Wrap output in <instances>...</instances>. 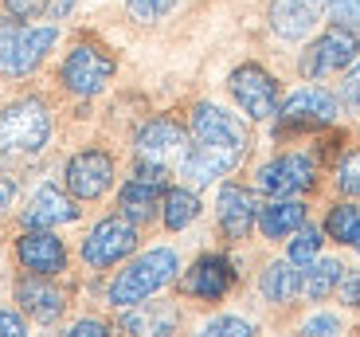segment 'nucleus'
Returning <instances> with one entry per match:
<instances>
[{"label": "nucleus", "mask_w": 360, "mask_h": 337, "mask_svg": "<svg viewBox=\"0 0 360 337\" xmlns=\"http://www.w3.org/2000/svg\"><path fill=\"white\" fill-rule=\"evenodd\" d=\"M180 0H126V8L134 20H141V24H153V20H161L165 12H172Z\"/></svg>", "instance_id": "nucleus-30"}, {"label": "nucleus", "mask_w": 360, "mask_h": 337, "mask_svg": "<svg viewBox=\"0 0 360 337\" xmlns=\"http://www.w3.org/2000/svg\"><path fill=\"white\" fill-rule=\"evenodd\" d=\"M188 134H192V141H196V146L247 153V126L235 118L231 110L216 106V102H196V106H192Z\"/></svg>", "instance_id": "nucleus-9"}, {"label": "nucleus", "mask_w": 360, "mask_h": 337, "mask_svg": "<svg viewBox=\"0 0 360 337\" xmlns=\"http://www.w3.org/2000/svg\"><path fill=\"white\" fill-rule=\"evenodd\" d=\"M16 302L36 322H44V326L59 322V318H63V310H67L63 291H59V286H51L44 274H24V279L16 283Z\"/></svg>", "instance_id": "nucleus-18"}, {"label": "nucleus", "mask_w": 360, "mask_h": 337, "mask_svg": "<svg viewBox=\"0 0 360 337\" xmlns=\"http://www.w3.org/2000/svg\"><path fill=\"white\" fill-rule=\"evenodd\" d=\"M63 181L75 201H102L114 184V157L106 149H79L67 161Z\"/></svg>", "instance_id": "nucleus-11"}, {"label": "nucleus", "mask_w": 360, "mask_h": 337, "mask_svg": "<svg viewBox=\"0 0 360 337\" xmlns=\"http://www.w3.org/2000/svg\"><path fill=\"white\" fill-rule=\"evenodd\" d=\"M134 247H137V224L134 220L106 216L86 231V239H82V263L94 267V271H106V267L122 263L126 255H134Z\"/></svg>", "instance_id": "nucleus-8"}, {"label": "nucleus", "mask_w": 360, "mask_h": 337, "mask_svg": "<svg viewBox=\"0 0 360 337\" xmlns=\"http://www.w3.org/2000/svg\"><path fill=\"white\" fill-rule=\"evenodd\" d=\"M192 337H255V326L243 318H235V314H219V318H212L200 333Z\"/></svg>", "instance_id": "nucleus-28"}, {"label": "nucleus", "mask_w": 360, "mask_h": 337, "mask_svg": "<svg viewBox=\"0 0 360 337\" xmlns=\"http://www.w3.org/2000/svg\"><path fill=\"white\" fill-rule=\"evenodd\" d=\"M176 271H180V259H176L172 247L145 251V255H137L126 271H117V279L110 283V291H106L110 306L126 310V306H137V302L153 298L161 286H169L172 279H176Z\"/></svg>", "instance_id": "nucleus-2"}, {"label": "nucleus", "mask_w": 360, "mask_h": 337, "mask_svg": "<svg viewBox=\"0 0 360 337\" xmlns=\"http://www.w3.org/2000/svg\"><path fill=\"white\" fill-rule=\"evenodd\" d=\"M16 259H20V267H24L27 274H44V279H55V274L67 271V247H63V239L55 236L51 228L20 231Z\"/></svg>", "instance_id": "nucleus-12"}, {"label": "nucleus", "mask_w": 360, "mask_h": 337, "mask_svg": "<svg viewBox=\"0 0 360 337\" xmlns=\"http://www.w3.org/2000/svg\"><path fill=\"white\" fill-rule=\"evenodd\" d=\"M341 102L349 110H360V63L352 67L349 75H345V82H341Z\"/></svg>", "instance_id": "nucleus-36"}, {"label": "nucleus", "mask_w": 360, "mask_h": 337, "mask_svg": "<svg viewBox=\"0 0 360 337\" xmlns=\"http://www.w3.org/2000/svg\"><path fill=\"white\" fill-rule=\"evenodd\" d=\"M117 63L114 55L98 44H75L67 51L63 67H59V82L63 91L75 94V98H94L98 91H106V82L114 79Z\"/></svg>", "instance_id": "nucleus-4"}, {"label": "nucleus", "mask_w": 360, "mask_h": 337, "mask_svg": "<svg viewBox=\"0 0 360 337\" xmlns=\"http://www.w3.org/2000/svg\"><path fill=\"white\" fill-rule=\"evenodd\" d=\"M216 220H219V231L227 239H247L251 228L259 224V204H255L251 189L243 184H219V196H216Z\"/></svg>", "instance_id": "nucleus-14"}, {"label": "nucleus", "mask_w": 360, "mask_h": 337, "mask_svg": "<svg viewBox=\"0 0 360 337\" xmlns=\"http://www.w3.org/2000/svg\"><path fill=\"white\" fill-rule=\"evenodd\" d=\"M55 39H59L55 24H20L4 16L0 20V75H12V79L32 75L55 47Z\"/></svg>", "instance_id": "nucleus-3"}, {"label": "nucleus", "mask_w": 360, "mask_h": 337, "mask_svg": "<svg viewBox=\"0 0 360 337\" xmlns=\"http://www.w3.org/2000/svg\"><path fill=\"white\" fill-rule=\"evenodd\" d=\"M51 141V110L44 98H20L0 110V165H20Z\"/></svg>", "instance_id": "nucleus-1"}, {"label": "nucleus", "mask_w": 360, "mask_h": 337, "mask_svg": "<svg viewBox=\"0 0 360 337\" xmlns=\"http://www.w3.org/2000/svg\"><path fill=\"white\" fill-rule=\"evenodd\" d=\"M180 286H184V294H188V298L219 302L235 286V263L227 255H219V251H207V255H200L196 263L184 271Z\"/></svg>", "instance_id": "nucleus-13"}, {"label": "nucleus", "mask_w": 360, "mask_h": 337, "mask_svg": "<svg viewBox=\"0 0 360 337\" xmlns=\"http://www.w3.org/2000/svg\"><path fill=\"white\" fill-rule=\"evenodd\" d=\"M176 322H180V310L172 302H157V306H126L122 314V329L129 337H172L176 333Z\"/></svg>", "instance_id": "nucleus-19"}, {"label": "nucleus", "mask_w": 360, "mask_h": 337, "mask_svg": "<svg viewBox=\"0 0 360 337\" xmlns=\"http://www.w3.org/2000/svg\"><path fill=\"white\" fill-rule=\"evenodd\" d=\"M47 8V0H4V12L12 20H36Z\"/></svg>", "instance_id": "nucleus-34"}, {"label": "nucleus", "mask_w": 360, "mask_h": 337, "mask_svg": "<svg viewBox=\"0 0 360 337\" xmlns=\"http://www.w3.org/2000/svg\"><path fill=\"white\" fill-rule=\"evenodd\" d=\"M325 0H270V27L282 39H302L317 24Z\"/></svg>", "instance_id": "nucleus-20"}, {"label": "nucleus", "mask_w": 360, "mask_h": 337, "mask_svg": "<svg viewBox=\"0 0 360 337\" xmlns=\"http://www.w3.org/2000/svg\"><path fill=\"white\" fill-rule=\"evenodd\" d=\"M341 274H345V267L337 263V259H314L309 271H302V291H306L314 302H325L329 294L337 291Z\"/></svg>", "instance_id": "nucleus-26"}, {"label": "nucleus", "mask_w": 360, "mask_h": 337, "mask_svg": "<svg viewBox=\"0 0 360 337\" xmlns=\"http://www.w3.org/2000/svg\"><path fill=\"white\" fill-rule=\"evenodd\" d=\"M325 231H329V239H337L341 247H352L360 255V201L333 204L325 216Z\"/></svg>", "instance_id": "nucleus-25"}, {"label": "nucleus", "mask_w": 360, "mask_h": 337, "mask_svg": "<svg viewBox=\"0 0 360 337\" xmlns=\"http://www.w3.org/2000/svg\"><path fill=\"white\" fill-rule=\"evenodd\" d=\"M302 337H341V318L337 314H314L302 326Z\"/></svg>", "instance_id": "nucleus-31"}, {"label": "nucleus", "mask_w": 360, "mask_h": 337, "mask_svg": "<svg viewBox=\"0 0 360 337\" xmlns=\"http://www.w3.org/2000/svg\"><path fill=\"white\" fill-rule=\"evenodd\" d=\"M255 184L266 196H302L317 189V161L309 153H278L259 169Z\"/></svg>", "instance_id": "nucleus-10"}, {"label": "nucleus", "mask_w": 360, "mask_h": 337, "mask_svg": "<svg viewBox=\"0 0 360 337\" xmlns=\"http://www.w3.org/2000/svg\"><path fill=\"white\" fill-rule=\"evenodd\" d=\"M227 91H231V98L239 102V110H243L251 122H270L274 114H278V106H282L278 79H274L266 67H259V63L235 67L231 79H227Z\"/></svg>", "instance_id": "nucleus-7"}, {"label": "nucleus", "mask_w": 360, "mask_h": 337, "mask_svg": "<svg viewBox=\"0 0 360 337\" xmlns=\"http://www.w3.org/2000/svg\"><path fill=\"white\" fill-rule=\"evenodd\" d=\"M134 149H137V157H149V161L165 165L169 157H184V149H188V129L180 126V122L165 118V114H157V118H149L137 129Z\"/></svg>", "instance_id": "nucleus-15"}, {"label": "nucleus", "mask_w": 360, "mask_h": 337, "mask_svg": "<svg viewBox=\"0 0 360 337\" xmlns=\"http://www.w3.org/2000/svg\"><path fill=\"white\" fill-rule=\"evenodd\" d=\"M302 224H306V204L297 196H274L270 204L259 208V224L255 228L266 239H290Z\"/></svg>", "instance_id": "nucleus-21"}, {"label": "nucleus", "mask_w": 360, "mask_h": 337, "mask_svg": "<svg viewBox=\"0 0 360 337\" xmlns=\"http://www.w3.org/2000/svg\"><path fill=\"white\" fill-rule=\"evenodd\" d=\"M243 161V153H231V149H212V146H188L180 157V177L192 184V189H204V184L219 181Z\"/></svg>", "instance_id": "nucleus-16"}, {"label": "nucleus", "mask_w": 360, "mask_h": 337, "mask_svg": "<svg viewBox=\"0 0 360 337\" xmlns=\"http://www.w3.org/2000/svg\"><path fill=\"white\" fill-rule=\"evenodd\" d=\"M161 196H165L161 184H149V181L129 177L126 189L117 192V212H122L126 220H134V224H149V220L161 212Z\"/></svg>", "instance_id": "nucleus-22"}, {"label": "nucleus", "mask_w": 360, "mask_h": 337, "mask_svg": "<svg viewBox=\"0 0 360 337\" xmlns=\"http://www.w3.org/2000/svg\"><path fill=\"white\" fill-rule=\"evenodd\" d=\"M200 216V196H196V189H165V196H161V224L169 231H184L192 224V220Z\"/></svg>", "instance_id": "nucleus-24"}, {"label": "nucleus", "mask_w": 360, "mask_h": 337, "mask_svg": "<svg viewBox=\"0 0 360 337\" xmlns=\"http://www.w3.org/2000/svg\"><path fill=\"white\" fill-rule=\"evenodd\" d=\"M0 337H27V322L16 310H0Z\"/></svg>", "instance_id": "nucleus-37"}, {"label": "nucleus", "mask_w": 360, "mask_h": 337, "mask_svg": "<svg viewBox=\"0 0 360 337\" xmlns=\"http://www.w3.org/2000/svg\"><path fill=\"white\" fill-rule=\"evenodd\" d=\"M337 294H341L345 306L360 310V267H352V271H345V274H341V283H337Z\"/></svg>", "instance_id": "nucleus-32"}, {"label": "nucleus", "mask_w": 360, "mask_h": 337, "mask_svg": "<svg viewBox=\"0 0 360 337\" xmlns=\"http://www.w3.org/2000/svg\"><path fill=\"white\" fill-rule=\"evenodd\" d=\"M329 12L337 24H349L360 32V0H329Z\"/></svg>", "instance_id": "nucleus-33"}, {"label": "nucleus", "mask_w": 360, "mask_h": 337, "mask_svg": "<svg viewBox=\"0 0 360 337\" xmlns=\"http://www.w3.org/2000/svg\"><path fill=\"white\" fill-rule=\"evenodd\" d=\"M16 201V181L12 177H0V208H8Z\"/></svg>", "instance_id": "nucleus-38"}, {"label": "nucleus", "mask_w": 360, "mask_h": 337, "mask_svg": "<svg viewBox=\"0 0 360 337\" xmlns=\"http://www.w3.org/2000/svg\"><path fill=\"white\" fill-rule=\"evenodd\" d=\"M337 189L352 201H360V149H349L337 165Z\"/></svg>", "instance_id": "nucleus-29"}, {"label": "nucleus", "mask_w": 360, "mask_h": 337, "mask_svg": "<svg viewBox=\"0 0 360 337\" xmlns=\"http://www.w3.org/2000/svg\"><path fill=\"white\" fill-rule=\"evenodd\" d=\"M79 220V204L75 196H67L55 184H39L32 192V201L24 208V224L27 228H59V224H75Z\"/></svg>", "instance_id": "nucleus-17"}, {"label": "nucleus", "mask_w": 360, "mask_h": 337, "mask_svg": "<svg viewBox=\"0 0 360 337\" xmlns=\"http://www.w3.org/2000/svg\"><path fill=\"white\" fill-rule=\"evenodd\" d=\"M321 228H314V224H302V228L290 236V243H286V259L294 267H309L317 255H321Z\"/></svg>", "instance_id": "nucleus-27"}, {"label": "nucleus", "mask_w": 360, "mask_h": 337, "mask_svg": "<svg viewBox=\"0 0 360 337\" xmlns=\"http://www.w3.org/2000/svg\"><path fill=\"white\" fill-rule=\"evenodd\" d=\"M259 291L270 306H290V302L302 294V271H297L290 259H278V263H270L259 279Z\"/></svg>", "instance_id": "nucleus-23"}, {"label": "nucleus", "mask_w": 360, "mask_h": 337, "mask_svg": "<svg viewBox=\"0 0 360 337\" xmlns=\"http://www.w3.org/2000/svg\"><path fill=\"white\" fill-rule=\"evenodd\" d=\"M278 137L282 134H306V129H325L341 118V102L325 87H297L278 106Z\"/></svg>", "instance_id": "nucleus-6"}, {"label": "nucleus", "mask_w": 360, "mask_h": 337, "mask_svg": "<svg viewBox=\"0 0 360 337\" xmlns=\"http://www.w3.org/2000/svg\"><path fill=\"white\" fill-rule=\"evenodd\" d=\"M356 55H360V32L333 20V24L302 51V63L297 67H302L306 79H325V75H337V71H345V67H352Z\"/></svg>", "instance_id": "nucleus-5"}, {"label": "nucleus", "mask_w": 360, "mask_h": 337, "mask_svg": "<svg viewBox=\"0 0 360 337\" xmlns=\"http://www.w3.org/2000/svg\"><path fill=\"white\" fill-rule=\"evenodd\" d=\"M67 337H110V326L102 318H79L67 329Z\"/></svg>", "instance_id": "nucleus-35"}]
</instances>
